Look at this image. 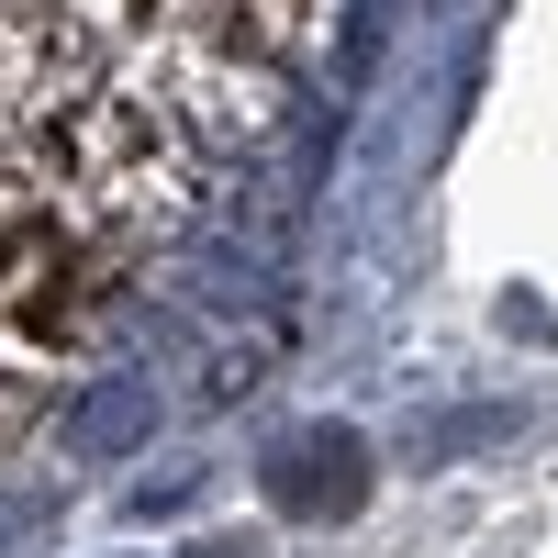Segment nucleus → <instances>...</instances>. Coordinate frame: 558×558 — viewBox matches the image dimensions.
<instances>
[{"mask_svg": "<svg viewBox=\"0 0 558 558\" xmlns=\"http://www.w3.org/2000/svg\"><path fill=\"white\" fill-rule=\"evenodd\" d=\"M268 502H279V514H302V525H347L357 502H368V447H357V425H302L291 447H268Z\"/></svg>", "mask_w": 558, "mask_h": 558, "instance_id": "obj_1", "label": "nucleus"}, {"mask_svg": "<svg viewBox=\"0 0 558 558\" xmlns=\"http://www.w3.org/2000/svg\"><path fill=\"white\" fill-rule=\"evenodd\" d=\"M146 436H157V391L134 380V368H123V380H89L78 413H68V447L78 458H134Z\"/></svg>", "mask_w": 558, "mask_h": 558, "instance_id": "obj_2", "label": "nucleus"}, {"mask_svg": "<svg viewBox=\"0 0 558 558\" xmlns=\"http://www.w3.org/2000/svg\"><path fill=\"white\" fill-rule=\"evenodd\" d=\"M34 525H45V502H34V492H0V547H23Z\"/></svg>", "mask_w": 558, "mask_h": 558, "instance_id": "obj_3", "label": "nucleus"}, {"mask_svg": "<svg viewBox=\"0 0 558 558\" xmlns=\"http://www.w3.org/2000/svg\"><path fill=\"white\" fill-rule=\"evenodd\" d=\"M191 558H257V547H246V536H213V547H191Z\"/></svg>", "mask_w": 558, "mask_h": 558, "instance_id": "obj_4", "label": "nucleus"}]
</instances>
